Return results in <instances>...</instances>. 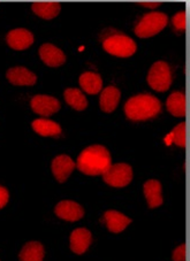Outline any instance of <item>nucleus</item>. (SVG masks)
<instances>
[{"instance_id":"obj_2","label":"nucleus","mask_w":190,"mask_h":261,"mask_svg":"<svg viewBox=\"0 0 190 261\" xmlns=\"http://www.w3.org/2000/svg\"><path fill=\"white\" fill-rule=\"evenodd\" d=\"M161 111L159 99L149 93L132 97L125 105L127 118L133 121H144L157 116Z\"/></svg>"},{"instance_id":"obj_3","label":"nucleus","mask_w":190,"mask_h":261,"mask_svg":"<svg viewBox=\"0 0 190 261\" xmlns=\"http://www.w3.org/2000/svg\"><path fill=\"white\" fill-rule=\"evenodd\" d=\"M169 23V16L162 12L148 13L139 20L138 24L135 28V34L139 38L152 37L165 28Z\"/></svg>"},{"instance_id":"obj_5","label":"nucleus","mask_w":190,"mask_h":261,"mask_svg":"<svg viewBox=\"0 0 190 261\" xmlns=\"http://www.w3.org/2000/svg\"><path fill=\"white\" fill-rule=\"evenodd\" d=\"M148 83L158 92L167 91L172 84V74L169 64L165 61H158L153 64L148 74Z\"/></svg>"},{"instance_id":"obj_1","label":"nucleus","mask_w":190,"mask_h":261,"mask_svg":"<svg viewBox=\"0 0 190 261\" xmlns=\"http://www.w3.org/2000/svg\"><path fill=\"white\" fill-rule=\"evenodd\" d=\"M76 167L85 175H103L111 167V154L103 145H92L85 148L79 155Z\"/></svg>"},{"instance_id":"obj_8","label":"nucleus","mask_w":190,"mask_h":261,"mask_svg":"<svg viewBox=\"0 0 190 261\" xmlns=\"http://www.w3.org/2000/svg\"><path fill=\"white\" fill-rule=\"evenodd\" d=\"M54 212H56L57 217L70 222L79 221L84 215L83 207L78 202L72 200H62L58 202Z\"/></svg>"},{"instance_id":"obj_13","label":"nucleus","mask_w":190,"mask_h":261,"mask_svg":"<svg viewBox=\"0 0 190 261\" xmlns=\"http://www.w3.org/2000/svg\"><path fill=\"white\" fill-rule=\"evenodd\" d=\"M92 236L88 229L79 228L70 235V250L76 254H83L91 244Z\"/></svg>"},{"instance_id":"obj_18","label":"nucleus","mask_w":190,"mask_h":261,"mask_svg":"<svg viewBox=\"0 0 190 261\" xmlns=\"http://www.w3.org/2000/svg\"><path fill=\"white\" fill-rule=\"evenodd\" d=\"M79 82L81 88L89 94H97L98 92H101L103 87L101 75L92 73V71H88V73L81 75Z\"/></svg>"},{"instance_id":"obj_15","label":"nucleus","mask_w":190,"mask_h":261,"mask_svg":"<svg viewBox=\"0 0 190 261\" xmlns=\"http://www.w3.org/2000/svg\"><path fill=\"white\" fill-rule=\"evenodd\" d=\"M143 191L150 208H157L164 201L161 196V184L157 179H149L148 182L144 183Z\"/></svg>"},{"instance_id":"obj_19","label":"nucleus","mask_w":190,"mask_h":261,"mask_svg":"<svg viewBox=\"0 0 190 261\" xmlns=\"http://www.w3.org/2000/svg\"><path fill=\"white\" fill-rule=\"evenodd\" d=\"M33 129L40 136H59L61 134V127L57 122L46 119H37L33 122Z\"/></svg>"},{"instance_id":"obj_12","label":"nucleus","mask_w":190,"mask_h":261,"mask_svg":"<svg viewBox=\"0 0 190 261\" xmlns=\"http://www.w3.org/2000/svg\"><path fill=\"white\" fill-rule=\"evenodd\" d=\"M39 57L50 67H60L66 62L65 53L52 44L42 45L39 47Z\"/></svg>"},{"instance_id":"obj_20","label":"nucleus","mask_w":190,"mask_h":261,"mask_svg":"<svg viewBox=\"0 0 190 261\" xmlns=\"http://www.w3.org/2000/svg\"><path fill=\"white\" fill-rule=\"evenodd\" d=\"M45 251L38 242H29L20 252V261H43Z\"/></svg>"},{"instance_id":"obj_16","label":"nucleus","mask_w":190,"mask_h":261,"mask_svg":"<svg viewBox=\"0 0 190 261\" xmlns=\"http://www.w3.org/2000/svg\"><path fill=\"white\" fill-rule=\"evenodd\" d=\"M121 92L120 90L115 87H107L103 90L101 94V109L105 113H112L116 109L117 103L120 101Z\"/></svg>"},{"instance_id":"obj_27","label":"nucleus","mask_w":190,"mask_h":261,"mask_svg":"<svg viewBox=\"0 0 190 261\" xmlns=\"http://www.w3.org/2000/svg\"><path fill=\"white\" fill-rule=\"evenodd\" d=\"M136 4L139 6H143V7H147V8H157V7H159L162 3H160V2H157V3L143 2V3H136Z\"/></svg>"},{"instance_id":"obj_22","label":"nucleus","mask_w":190,"mask_h":261,"mask_svg":"<svg viewBox=\"0 0 190 261\" xmlns=\"http://www.w3.org/2000/svg\"><path fill=\"white\" fill-rule=\"evenodd\" d=\"M66 102L76 111H84L88 107V100L79 89H67L63 93Z\"/></svg>"},{"instance_id":"obj_23","label":"nucleus","mask_w":190,"mask_h":261,"mask_svg":"<svg viewBox=\"0 0 190 261\" xmlns=\"http://www.w3.org/2000/svg\"><path fill=\"white\" fill-rule=\"evenodd\" d=\"M172 139L178 146L184 147L185 146V123L181 122L173 129L171 134Z\"/></svg>"},{"instance_id":"obj_7","label":"nucleus","mask_w":190,"mask_h":261,"mask_svg":"<svg viewBox=\"0 0 190 261\" xmlns=\"http://www.w3.org/2000/svg\"><path fill=\"white\" fill-rule=\"evenodd\" d=\"M31 109L39 115L50 116L60 110V102L54 97L37 94L31 99Z\"/></svg>"},{"instance_id":"obj_14","label":"nucleus","mask_w":190,"mask_h":261,"mask_svg":"<svg viewBox=\"0 0 190 261\" xmlns=\"http://www.w3.org/2000/svg\"><path fill=\"white\" fill-rule=\"evenodd\" d=\"M104 221L108 230L113 233H119L132 223V219L127 218L126 215L116 211H107L104 214Z\"/></svg>"},{"instance_id":"obj_24","label":"nucleus","mask_w":190,"mask_h":261,"mask_svg":"<svg viewBox=\"0 0 190 261\" xmlns=\"http://www.w3.org/2000/svg\"><path fill=\"white\" fill-rule=\"evenodd\" d=\"M173 25L176 31H184L185 30V13L184 11H180L174 15Z\"/></svg>"},{"instance_id":"obj_9","label":"nucleus","mask_w":190,"mask_h":261,"mask_svg":"<svg viewBox=\"0 0 190 261\" xmlns=\"http://www.w3.org/2000/svg\"><path fill=\"white\" fill-rule=\"evenodd\" d=\"M75 167L76 164L68 155H58L52 161V173L57 181L60 183L67 181Z\"/></svg>"},{"instance_id":"obj_4","label":"nucleus","mask_w":190,"mask_h":261,"mask_svg":"<svg viewBox=\"0 0 190 261\" xmlns=\"http://www.w3.org/2000/svg\"><path fill=\"white\" fill-rule=\"evenodd\" d=\"M103 47L107 53L119 58L132 57L137 49L136 43L124 34H115L104 39Z\"/></svg>"},{"instance_id":"obj_6","label":"nucleus","mask_w":190,"mask_h":261,"mask_svg":"<svg viewBox=\"0 0 190 261\" xmlns=\"http://www.w3.org/2000/svg\"><path fill=\"white\" fill-rule=\"evenodd\" d=\"M103 179L111 187L124 188L132 182L133 169L127 164L111 165V167L103 174Z\"/></svg>"},{"instance_id":"obj_10","label":"nucleus","mask_w":190,"mask_h":261,"mask_svg":"<svg viewBox=\"0 0 190 261\" xmlns=\"http://www.w3.org/2000/svg\"><path fill=\"white\" fill-rule=\"evenodd\" d=\"M7 44L13 49L22 51L34 44V35L27 29H13L7 35Z\"/></svg>"},{"instance_id":"obj_21","label":"nucleus","mask_w":190,"mask_h":261,"mask_svg":"<svg viewBox=\"0 0 190 261\" xmlns=\"http://www.w3.org/2000/svg\"><path fill=\"white\" fill-rule=\"evenodd\" d=\"M167 110L174 116H185V97L183 92L175 91L167 98Z\"/></svg>"},{"instance_id":"obj_11","label":"nucleus","mask_w":190,"mask_h":261,"mask_svg":"<svg viewBox=\"0 0 190 261\" xmlns=\"http://www.w3.org/2000/svg\"><path fill=\"white\" fill-rule=\"evenodd\" d=\"M6 76L12 84L19 87H30L37 82V76L25 67H13L8 69Z\"/></svg>"},{"instance_id":"obj_17","label":"nucleus","mask_w":190,"mask_h":261,"mask_svg":"<svg viewBox=\"0 0 190 261\" xmlns=\"http://www.w3.org/2000/svg\"><path fill=\"white\" fill-rule=\"evenodd\" d=\"M31 10L36 15L45 20H51L57 17L61 11V5L54 2H43V3H34L31 5Z\"/></svg>"},{"instance_id":"obj_25","label":"nucleus","mask_w":190,"mask_h":261,"mask_svg":"<svg viewBox=\"0 0 190 261\" xmlns=\"http://www.w3.org/2000/svg\"><path fill=\"white\" fill-rule=\"evenodd\" d=\"M174 261H185V245L182 244L176 247L173 252Z\"/></svg>"},{"instance_id":"obj_26","label":"nucleus","mask_w":190,"mask_h":261,"mask_svg":"<svg viewBox=\"0 0 190 261\" xmlns=\"http://www.w3.org/2000/svg\"><path fill=\"white\" fill-rule=\"evenodd\" d=\"M8 199H10V193L6 190V188L0 187V210L6 206Z\"/></svg>"}]
</instances>
